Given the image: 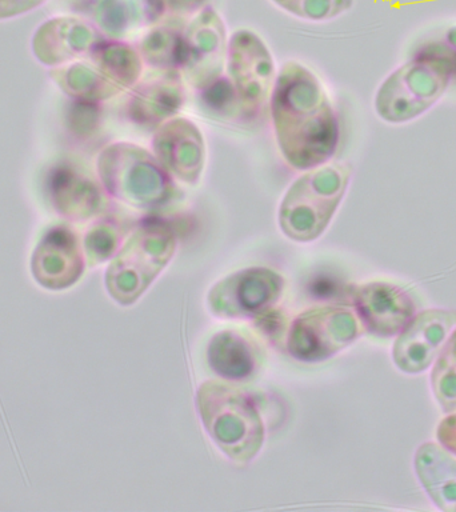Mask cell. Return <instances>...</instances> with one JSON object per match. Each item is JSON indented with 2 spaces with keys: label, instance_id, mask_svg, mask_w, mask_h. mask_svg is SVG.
<instances>
[{
  "label": "cell",
  "instance_id": "8992f818",
  "mask_svg": "<svg viewBox=\"0 0 456 512\" xmlns=\"http://www.w3.org/2000/svg\"><path fill=\"white\" fill-rule=\"evenodd\" d=\"M227 35L212 10L200 12L182 34L179 71L188 86L204 91L222 78L227 56Z\"/></svg>",
  "mask_w": 456,
  "mask_h": 512
},
{
  "label": "cell",
  "instance_id": "ba28073f",
  "mask_svg": "<svg viewBox=\"0 0 456 512\" xmlns=\"http://www.w3.org/2000/svg\"><path fill=\"white\" fill-rule=\"evenodd\" d=\"M31 270L36 282L48 290L72 286L84 270V252L76 232L67 226L50 228L35 248Z\"/></svg>",
  "mask_w": 456,
  "mask_h": 512
},
{
  "label": "cell",
  "instance_id": "d6986e66",
  "mask_svg": "<svg viewBox=\"0 0 456 512\" xmlns=\"http://www.w3.org/2000/svg\"><path fill=\"white\" fill-rule=\"evenodd\" d=\"M279 8L310 22H324L350 10L354 0H272Z\"/></svg>",
  "mask_w": 456,
  "mask_h": 512
},
{
  "label": "cell",
  "instance_id": "4fadbf2b",
  "mask_svg": "<svg viewBox=\"0 0 456 512\" xmlns=\"http://www.w3.org/2000/svg\"><path fill=\"white\" fill-rule=\"evenodd\" d=\"M360 315L372 334L392 336L414 318L416 306L406 291L394 284L372 283L359 291Z\"/></svg>",
  "mask_w": 456,
  "mask_h": 512
},
{
  "label": "cell",
  "instance_id": "7402d4cb",
  "mask_svg": "<svg viewBox=\"0 0 456 512\" xmlns=\"http://www.w3.org/2000/svg\"><path fill=\"white\" fill-rule=\"evenodd\" d=\"M436 435H438L439 443L442 444L447 451L454 452L456 455V414L442 420Z\"/></svg>",
  "mask_w": 456,
  "mask_h": 512
},
{
  "label": "cell",
  "instance_id": "ffe728a7",
  "mask_svg": "<svg viewBox=\"0 0 456 512\" xmlns=\"http://www.w3.org/2000/svg\"><path fill=\"white\" fill-rule=\"evenodd\" d=\"M118 235L110 220L94 224L84 238L83 250L86 251L88 262L94 264L110 258L118 244Z\"/></svg>",
  "mask_w": 456,
  "mask_h": 512
},
{
  "label": "cell",
  "instance_id": "277c9868",
  "mask_svg": "<svg viewBox=\"0 0 456 512\" xmlns=\"http://www.w3.org/2000/svg\"><path fill=\"white\" fill-rule=\"evenodd\" d=\"M451 76V67L440 59L418 58L403 64L376 91V114L392 124L418 119L439 102Z\"/></svg>",
  "mask_w": 456,
  "mask_h": 512
},
{
  "label": "cell",
  "instance_id": "9c48e42d",
  "mask_svg": "<svg viewBox=\"0 0 456 512\" xmlns=\"http://www.w3.org/2000/svg\"><path fill=\"white\" fill-rule=\"evenodd\" d=\"M455 324L456 314L448 310H427L415 315L394 346V360L399 370L406 374L427 370Z\"/></svg>",
  "mask_w": 456,
  "mask_h": 512
},
{
  "label": "cell",
  "instance_id": "44dd1931",
  "mask_svg": "<svg viewBox=\"0 0 456 512\" xmlns=\"http://www.w3.org/2000/svg\"><path fill=\"white\" fill-rule=\"evenodd\" d=\"M46 0H0V20L15 18L42 6Z\"/></svg>",
  "mask_w": 456,
  "mask_h": 512
},
{
  "label": "cell",
  "instance_id": "52a82bcc",
  "mask_svg": "<svg viewBox=\"0 0 456 512\" xmlns=\"http://www.w3.org/2000/svg\"><path fill=\"white\" fill-rule=\"evenodd\" d=\"M152 154L171 178L196 186L206 167L207 147L198 124L174 116L156 127L151 140Z\"/></svg>",
  "mask_w": 456,
  "mask_h": 512
},
{
  "label": "cell",
  "instance_id": "ac0fdd59",
  "mask_svg": "<svg viewBox=\"0 0 456 512\" xmlns=\"http://www.w3.org/2000/svg\"><path fill=\"white\" fill-rule=\"evenodd\" d=\"M432 391L443 411L456 410V330L447 340L431 375Z\"/></svg>",
  "mask_w": 456,
  "mask_h": 512
},
{
  "label": "cell",
  "instance_id": "5b68a950",
  "mask_svg": "<svg viewBox=\"0 0 456 512\" xmlns=\"http://www.w3.org/2000/svg\"><path fill=\"white\" fill-rule=\"evenodd\" d=\"M226 67L239 107L248 115L262 110L278 74L264 40L254 31H235L228 39Z\"/></svg>",
  "mask_w": 456,
  "mask_h": 512
},
{
  "label": "cell",
  "instance_id": "2e32d148",
  "mask_svg": "<svg viewBox=\"0 0 456 512\" xmlns=\"http://www.w3.org/2000/svg\"><path fill=\"white\" fill-rule=\"evenodd\" d=\"M90 58L92 64L122 90L136 86L142 76V56L130 44L102 39L92 50Z\"/></svg>",
  "mask_w": 456,
  "mask_h": 512
},
{
  "label": "cell",
  "instance_id": "3957f363",
  "mask_svg": "<svg viewBox=\"0 0 456 512\" xmlns=\"http://www.w3.org/2000/svg\"><path fill=\"white\" fill-rule=\"evenodd\" d=\"M96 170L104 191L130 206H159L174 192V179L152 151L135 143L108 144L98 156Z\"/></svg>",
  "mask_w": 456,
  "mask_h": 512
},
{
  "label": "cell",
  "instance_id": "8fae6325",
  "mask_svg": "<svg viewBox=\"0 0 456 512\" xmlns=\"http://www.w3.org/2000/svg\"><path fill=\"white\" fill-rule=\"evenodd\" d=\"M102 40L91 24L76 18H55L38 28L32 40L36 59L46 66H62L90 55Z\"/></svg>",
  "mask_w": 456,
  "mask_h": 512
},
{
  "label": "cell",
  "instance_id": "6da1fadb",
  "mask_svg": "<svg viewBox=\"0 0 456 512\" xmlns=\"http://www.w3.org/2000/svg\"><path fill=\"white\" fill-rule=\"evenodd\" d=\"M268 103L276 144L288 166L303 172L330 162L339 146L338 115L310 68L283 64Z\"/></svg>",
  "mask_w": 456,
  "mask_h": 512
},
{
  "label": "cell",
  "instance_id": "5bb4252c",
  "mask_svg": "<svg viewBox=\"0 0 456 512\" xmlns=\"http://www.w3.org/2000/svg\"><path fill=\"white\" fill-rule=\"evenodd\" d=\"M415 468L436 506L456 512V460L438 444L426 443L416 452Z\"/></svg>",
  "mask_w": 456,
  "mask_h": 512
},
{
  "label": "cell",
  "instance_id": "30bf717a",
  "mask_svg": "<svg viewBox=\"0 0 456 512\" xmlns=\"http://www.w3.org/2000/svg\"><path fill=\"white\" fill-rule=\"evenodd\" d=\"M104 188L74 164L62 162L48 171L46 194L59 215L86 220L102 211Z\"/></svg>",
  "mask_w": 456,
  "mask_h": 512
},
{
  "label": "cell",
  "instance_id": "7a4b0ae2",
  "mask_svg": "<svg viewBox=\"0 0 456 512\" xmlns=\"http://www.w3.org/2000/svg\"><path fill=\"white\" fill-rule=\"evenodd\" d=\"M350 179L351 168L344 163L328 162L303 171L280 203L282 230L300 242L318 238L342 203Z\"/></svg>",
  "mask_w": 456,
  "mask_h": 512
},
{
  "label": "cell",
  "instance_id": "e0dca14e",
  "mask_svg": "<svg viewBox=\"0 0 456 512\" xmlns=\"http://www.w3.org/2000/svg\"><path fill=\"white\" fill-rule=\"evenodd\" d=\"M143 63L159 71H179L182 63V35L167 28H158L147 34L139 44Z\"/></svg>",
  "mask_w": 456,
  "mask_h": 512
},
{
  "label": "cell",
  "instance_id": "7c38bea8",
  "mask_svg": "<svg viewBox=\"0 0 456 512\" xmlns=\"http://www.w3.org/2000/svg\"><path fill=\"white\" fill-rule=\"evenodd\" d=\"M184 100L183 76L179 71H160L136 84L128 100V116L142 126H160L178 115Z\"/></svg>",
  "mask_w": 456,
  "mask_h": 512
},
{
  "label": "cell",
  "instance_id": "9a60e30c",
  "mask_svg": "<svg viewBox=\"0 0 456 512\" xmlns=\"http://www.w3.org/2000/svg\"><path fill=\"white\" fill-rule=\"evenodd\" d=\"M51 78L64 94L82 103L103 102L124 91L90 63L63 64L51 71Z\"/></svg>",
  "mask_w": 456,
  "mask_h": 512
}]
</instances>
